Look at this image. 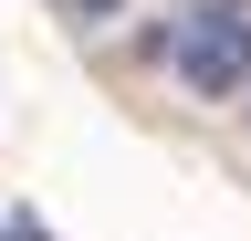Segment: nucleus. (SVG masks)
I'll return each instance as SVG.
<instances>
[{
    "label": "nucleus",
    "instance_id": "nucleus-1",
    "mask_svg": "<svg viewBox=\"0 0 251 241\" xmlns=\"http://www.w3.org/2000/svg\"><path fill=\"white\" fill-rule=\"evenodd\" d=\"M168 74L188 95H241L251 84V0H188V21L168 32Z\"/></svg>",
    "mask_w": 251,
    "mask_h": 241
},
{
    "label": "nucleus",
    "instance_id": "nucleus-2",
    "mask_svg": "<svg viewBox=\"0 0 251 241\" xmlns=\"http://www.w3.org/2000/svg\"><path fill=\"white\" fill-rule=\"evenodd\" d=\"M126 11V0H74V21H115Z\"/></svg>",
    "mask_w": 251,
    "mask_h": 241
}]
</instances>
